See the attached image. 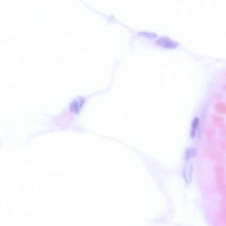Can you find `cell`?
I'll list each match as a JSON object with an SVG mask.
<instances>
[{"instance_id": "cell-1", "label": "cell", "mask_w": 226, "mask_h": 226, "mask_svg": "<svg viewBox=\"0 0 226 226\" xmlns=\"http://www.w3.org/2000/svg\"><path fill=\"white\" fill-rule=\"evenodd\" d=\"M156 43L160 46L166 48V49H173L178 46V43L177 42L166 37H162L158 39L156 41Z\"/></svg>"}, {"instance_id": "cell-2", "label": "cell", "mask_w": 226, "mask_h": 226, "mask_svg": "<svg viewBox=\"0 0 226 226\" xmlns=\"http://www.w3.org/2000/svg\"><path fill=\"white\" fill-rule=\"evenodd\" d=\"M192 166L190 163L186 164L184 166L183 171V176L186 182L188 184H190L192 179Z\"/></svg>"}, {"instance_id": "cell-3", "label": "cell", "mask_w": 226, "mask_h": 226, "mask_svg": "<svg viewBox=\"0 0 226 226\" xmlns=\"http://www.w3.org/2000/svg\"><path fill=\"white\" fill-rule=\"evenodd\" d=\"M199 125V119L197 117H196L195 119H194L192 123V128H191V135H192V137L196 136V132L198 130V128Z\"/></svg>"}, {"instance_id": "cell-4", "label": "cell", "mask_w": 226, "mask_h": 226, "mask_svg": "<svg viewBox=\"0 0 226 226\" xmlns=\"http://www.w3.org/2000/svg\"><path fill=\"white\" fill-rule=\"evenodd\" d=\"M84 99L82 98V97H80V98H79L74 102L73 108H74V110L76 112H78V111L81 108L82 104H84Z\"/></svg>"}, {"instance_id": "cell-5", "label": "cell", "mask_w": 226, "mask_h": 226, "mask_svg": "<svg viewBox=\"0 0 226 226\" xmlns=\"http://www.w3.org/2000/svg\"><path fill=\"white\" fill-rule=\"evenodd\" d=\"M196 154V150L194 149H190L186 152V158H189L193 157Z\"/></svg>"}, {"instance_id": "cell-6", "label": "cell", "mask_w": 226, "mask_h": 226, "mask_svg": "<svg viewBox=\"0 0 226 226\" xmlns=\"http://www.w3.org/2000/svg\"><path fill=\"white\" fill-rule=\"evenodd\" d=\"M140 35L145 37H148V38H151V37H155L156 36L155 34L151 33V32H142L139 33Z\"/></svg>"}]
</instances>
